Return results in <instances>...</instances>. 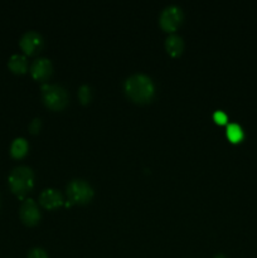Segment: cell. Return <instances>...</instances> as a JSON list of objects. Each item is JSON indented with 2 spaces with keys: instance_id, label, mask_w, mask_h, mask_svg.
<instances>
[{
  "instance_id": "8992f818",
  "label": "cell",
  "mask_w": 257,
  "mask_h": 258,
  "mask_svg": "<svg viewBox=\"0 0 257 258\" xmlns=\"http://www.w3.org/2000/svg\"><path fill=\"white\" fill-rule=\"evenodd\" d=\"M20 48L27 55H34L42 50L44 45L43 37L37 32H27L19 42Z\"/></svg>"
},
{
  "instance_id": "7c38bea8",
  "label": "cell",
  "mask_w": 257,
  "mask_h": 258,
  "mask_svg": "<svg viewBox=\"0 0 257 258\" xmlns=\"http://www.w3.org/2000/svg\"><path fill=\"white\" fill-rule=\"evenodd\" d=\"M28 153V143L25 139L18 138L13 141L10 148V155L14 159H23Z\"/></svg>"
},
{
  "instance_id": "277c9868",
  "label": "cell",
  "mask_w": 257,
  "mask_h": 258,
  "mask_svg": "<svg viewBox=\"0 0 257 258\" xmlns=\"http://www.w3.org/2000/svg\"><path fill=\"white\" fill-rule=\"evenodd\" d=\"M67 197L70 206L90 203L93 198V189L85 180H72L67 186Z\"/></svg>"
},
{
  "instance_id": "7a4b0ae2",
  "label": "cell",
  "mask_w": 257,
  "mask_h": 258,
  "mask_svg": "<svg viewBox=\"0 0 257 258\" xmlns=\"http://www.w3.org/2000/svg\"><path fill=\"white\" fill-rule=\"evenodd\" d=\"M8 181H9L10 190L22 199L34 186V173L28 166H17L12 170Z\"/></svg>"
},
{
  "instance_id": "9a60e30c",
  "label": "cell",
  "mask_w": 257,
  "mask_h": 258,
  "mask_svg": "<svg viewBox=\"0 0 257 258\" xmlns=\"http://www.w3.org/2000/svg\"><path fill=\"white\" fill-rule=\"evenodd\" d=\"M213 121L217 123V125H226L227 121H228V117L224 112L222 111H216L213 113Z\"/></svg>"
},
{
  "instance_id": "6da1fadb",
  "label": "cell",
  "mask_w": 257,
  "mask_h": 258,
  "mask_svg": "<svg viewBox=\"0 0 257 258\" xmlns=\"http://www.w3.org/2000/svg\"><path fill=\"white\" fill-rule=\"evenodd\" d=\"M125 92L133 102L143 105L153 100L155 87H154L153 81L148 76L136 73L126 80Z\"/></svg>"
},
{
  "instance_id": "ba28073f",
  "label": "cell",
  "mask_w": 257,
  "mask_h": 258,
  "mask_svg": "<svg viewBox=\"0 0 257 258\" xmlns=\"http://www.w3.org/2000/svg\"><path fill=\"white\" fill-rule=\"evenodd\" d=\"M30 73L37 81H47L53 73V66L47 58H39L33 62L30 67Z\"/></svg>"
},
{
  "instance_id": "2e32d148",
  "label": "cell",
  "mask_w": 257,
  "mask_h": 258,
  "mask_svg": "<svg viewBox=\"0 0 257 258\" xmlns=\"http://www.w3.org/2000/svg\"><path fill=\"white\" fill-rule=\"evenodd\" d=\"M40 127H42V122H40V120H39V118H34V120H33L32 122H30V125H29L30 134L35 135V134L39 133Z\"/></svg>"
},
{
  "instance_id": "ac0fdd59",
  "label": "cell",
  "mask_w": 257,
  "mask_h": 258,
  "mask_svg": "<svg viewBox=\"0 0 257 258\" xmlns=\"http://www.w3.org/2000/svg\"><path fill=\"white\" fill-rule=\"evenodd\" d=\"M214 258H226V257H224L223 254H218V256H216Z\"/></svg>"
},
{
  "instance_id": "5b68a950",
  "label": "cell",
  "mask_w": 257,
  "mask_h": 258,
  "mask_svg": "<svg viewBox=\"0 0 257 258\" xmlns=\"http://www.w3.org/2000/svg\"><path fill=\"white\" fill-rule=\"evenodd\" d=\"M183 19L184 15L180 8L175 7V5H171V7L165 8L161 12L160 18H159V24H160L163 30H165L168 33H173L180 27V24L183 23Z\"/></svg>"
},
{
  "instance_id": "30bf717a",
  "label": "cell",
  "mask_w": 257,
  "mask_h": 258,
  "mask_svg": "<svg viewBox=\"0 0 257 258\" xmlns=\"http://www.w3.org/2000/svg\"><path fill=\"white\" fill-rule=\"evenodd\" d=\"M165 48L171 57H179L184 50L183 39L179 35H169L165 40Z\"/></svg>"
},
{
  "instance_id": "8fae6325",
  "label": "cell",
  "mask_w": 257,
  "mask_h": 258,
  "mask_svg": "<svg viewBox=\"0 0 257 258\" xmlns=\"http://www.w3.org/2000/svg\"><path fill=\"white\" fill-rule=\"evenodd\" d=\"M8 67L15 75H24L28 70L27 58L22 54L12 55L9 62H8Z\"/></svg>"
},
{
  "instance_id": "3957f363",
  "label": "cell",
  "mask_w": 257,
  "mask_h": 258,
  "mask_svg": "<svg viewBox=\"0 0 257 258\" xmlns=\"http://www.w3.org/2000/svg\"><path fill=\"white\" fill-rule=\"evenodd\" d=\"M42 96L44 105L52 111H62L68 103V95L59 85H43Z\"/></svg>"
},
{
  "instance_id": "e0dca14e",
  "label": "cell",
  "mask_w": 257,
  "mask_h": 258,
  "mask_svg": "<svg viewBox=\"0 0 257 258\" xmlns=\"http://www.w3.org/2000/svg\"><path fill=\"white\" fill-rule=\"evenodd\" d=\"M28 258H48L45 251H43L42 248H34L29 252Z\"/></svg>"
},
{
  "instance_id": "52a82bcc",
  "label": "cell",
  "mask_w": 257,
  "mask_h": 258,
  "mask_svg": "<svg viewBox=\"0 0 257 258\" xmlns=\"http://www.w3.org/2000/svg\"><path fill=\"white\" fill-rule=\"evenodd\" d=\"M20 219L28 227L37 226L40 221V212L33 199H27L20 207Z\"/></svg>"
},
{
  "instance_id": "4fadbf2b",
  "label": "cell",
  "mask_w": 257,
  "mask_h": 258,
  "mask_svg": "<svg viewBox=\"0 0 257 258\" xmlns=\"http://www.w3.org/2000/svg\"><path fill=\"white\" fill-rule=\"evenodd\" d=\"M227 138L233 144L241 143L243 139V131H242L241 126H238L237 123H231L227 126Z\"/></svg>"
},
{
  "instance_id": "5bb4252c",
  "label": "cell",
  "mask_w": 257,
  "mask_h": 258,
  "mask_svg": "<svg viewBox=\"0 0 257 258\" xmlns=\"http://www.w3.org/2000/svg\"><path fill=\"white\" fill-rule=\"evenodd\" d=\"M78 98H80L82 105H88L91 102V100H92V91H91L90 86H81L80 90H78Z\"/></svg>"
},
{
  "instance_id": "9c48e42d",
  "label": "cell",
  "mask_w": 257,
  "mask_h": 258,
  "mask_svg": "<svg viewBox=\"0 0 257 258\" xmlns=\"http://www.w3.org/2000/svg\"><path fill=\"white\" fill-rule=\"evenodd\" d=\"M39 203L45 209H55L63 204L62 194L54 189H47L39 197Z\"/></svg>"
}]
</instances>
